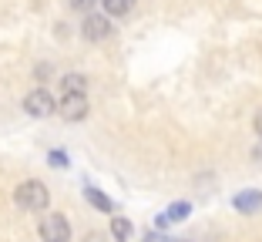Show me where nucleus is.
Here are the masks:
<instances>
[{
	"label": "nucleus",
	"mask_w": 262,
	"mask_h": 242,
	"mask_svg": "<svg viewBox=\"0 0 262 242\" xmlns=\"http://www.w3.org/2000/svg\"><path fill=\"white\" fill-rule=\"evenodd\" d=\"M14 202H17V209H24V212H44L47 202H51V195H47L44 182L27 179V182H20V185L14 188Z\"/></svg>",
	"instance_id": "f257e3e1"
},
{
	"label": "nucleus",
	"mask_w": 262,
	"mask_h": 242,
	"mask_svg": "<svg viewBox=\"0 0 262 242\" xmlns=\"http://www.w3.org/2000/svg\"><path fill=\"white\" fill-rule=\"evenodd\" d=\"M40 239L44 242H71V222L64 219L61 212H51V215H44L37 226Z\"/></svg>",
	"instance_id": "f03ea898"
},
{
	"label": "nucleus",
	"mask_w": 262,
	"mask_h": 242,
	"mask_svg": "<svg viewBox=\"0 0 262 242\" xmlns=\"http://www.w3.org/2000/svg\"><path fill=\"white\" fill-rule=\"evenodd\" d=\"M24 111L31 118H47L57 111V101L51 98V91H44V87H34L27 98H24Z\"/></svg>",
	"instance_id": "7ed1b4c3"
},
{
	"label": "nucleus",
	"mask_w": 262,
	"mask_h": 242,
	"mask_svg": "<svg viewBox=\"0 0 262 242\" xmlns=\"http://www.w3.org/2000/svg\"><path fill=\"white\" fill-rule=\"evenodd\" d=\"M57 111H61L64 121H81V118H88V94H64Z\"/></svg>",
	"instance_id": "20e7f679"
},
{
	"label": "nucleus",
	"mask_w": 262,
	"mask_h": 242,
	"mask_svg": "<svg viewBox=\"0 0 262 242\" xmlns=\"http://www.w3.org/2000/svg\"><path fill=\"white\" fill-rule=\"evenodd\" d=\"M81 34H84V40H104L111 34V24L108 17H101V14H88L84 24H81Z\"/></svg>",
	"instance_id": "39448f33"
},
{
	"label": "nucleus",
	"mask_w": 262,
	"mask_h": 242,
	"mask_svg": "<svg viewBox=\"0 0 262 242\" xmlns=\"http://www.w3.org/2000/svg\"><path fill=\"white\" fill-rule=\"evenodd\" d=\"M61 91L64 94H84L88 91V78L84 74H64L61 78Z\"/></svg>",
	"instance_id": "423d86ee"
},
{
	"label": "nucleus",
	"mask_w": 262,
	"mask_h": 242,
	"mask_svg": "<svg viewBox=\"0 0 262 242\" xmlns=\"http://www.w3.org/2000/svg\"><path fill=\"white\" fill-rule=\"evenodd\" d=\"M235 209L239 212H255V209H262V195L259 192H242V195H235Z\"/></svg>",
	"instance_id": "0eeeda50"
},
{
	"label": "nucleus",
	"mask_w": 262,
	"mask_h": 242,
	"mask_svg": "<svg viewBox=\"0 0 262 242\" xmlns=\"http://www.w3.org/2000/svg\"><path fill=\"white\" fill-rule=\"evenodd\" d=\"M101 4H104V14L108 17H124L135 7V0H101Z\"/></svg>",
	"instance_id": "6e6552de"
},
{
	"label": "nucleus",
	"mask_w": 262,
	"mask_h": 242,
	"mask_svg": "<svg viewBox=\"0 0 262 242\" xmlns=\"http://www.w3.org/2000/svg\"><path fill=\"white\" fill-rule=\"evenodd\" d=\"M84 195H88V202H91L94 209H101V212H111V209H115V205H111V199L104 195V192H98L94 185H88V188H84Z\"/></svg>",
	"instance_id": "1a4fd4ad"
},
{
	"label": "nucleus",
	"mask_w": 262,
	"mask_h": 242,
	"mask_svg": "<svg viewBox=\"0 0 262 242\" xmlns=\"http://www.w3.org/2000/svg\"><path fill=\"white\" fill-rule=\"evenodd\" d=\"M111 235L118 242H128L131 239V222L128 219H111Z\"/></svg>",
	"instance_id": "9d476101"
},
{
	"label": "nucleus",
	"mask_w": 262,
	"mask_h": 242,
	"mask_svg": "<svg viewBox=\"0 0 262 242\" xmlns=\"http://www.w3.org/2000/svg\"><path fill=\"white\" fill-rule=\"evenodd\" d=\"M185 215H188V202H178V205H171V209L165 212L162 219H165V222H182Z\"/></svg>",
	"instance_id": "9b49d317"
},
{
	"label": "nucleus",
	"mask_w": 262,
	"mask_h": 242,
	"mask_svg": "<svg viewBox=\"0 0 262 242\" xmlns=\"http://www.w3.org/2000/svg\"><path fill=\"white\" fill-rule=\"evenodd\" d=\"M51 165L64 168V165H68V155H64V151H51Z\"/></svg>",
	"instance_id": "f8f14e48"
},
{
	"label": "nucleus",
	"mask_w": 262,
	"mask_h": 242,
	"mask_svg": "<svg viewBox=\"0 0 262 242\" xmlns=\"http://www.w3.org/2000/svg\"><path fill=\"white\" fill-rule=\"evenodd\" d=\"M71 7H74V10H91L94 0H71Z\"/></svg>",
	"instance_id": "ddd939ff"
},
{
	"label": "nucleus",
	"mask_w": 262,
	"mask_h": 242,
	"mask_svg": "<svg viewBox=\"0 0 262 242\" xmlns=\"http://www.w3.org/2000/svg\"><path fill=\"white\" fill-rule=\"evenodd\" d=\"M255 131H259V138H262V111L255 115Z\"/></svg>",
	"instance_id": "4468645a"
},
{
	"label": "nucleus",
	"mask_w": 262,
	"mask_h": 242,
	"mask_svg": "<svg viewBox=\"0 0 262 242\" xmlns=\"http://www.w3.org/2000/svg\"><path fill=\"white\" fill-rule=\"evenodd\" d=\"M84 242H101V235H98V232H91V235H88Z\"/></svg>",
	"instance_id": "2eb2a0df"
}]
</instances>
